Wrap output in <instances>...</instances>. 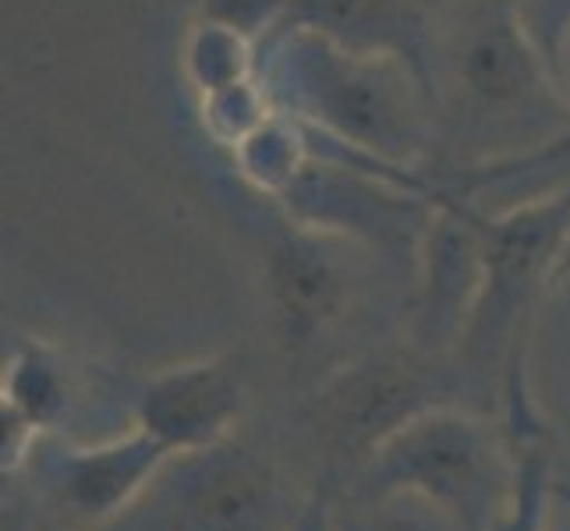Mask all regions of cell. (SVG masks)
<instances>
[{"mask_svg":"<svg viewBox=\"0 0 570 531\" xmlns=\"http://www.w3.org/2000/svg\"><path fill=\"white\" fill-rule=\"evenodd\" d=\"M432 181L535 156L570 135V104L521 0H450L425 50Z\"/></svg>","mask_w":570,"mask_h":531,"instance_id":"cell-1","label":"cell"},{"mask_svg":"<svg viewBox=\"0 0 570 531\" xmlns=\"http://www.w3.org/2000/svg\"><path fill=\"white\" fill-rule=\"evenodd\" d=\"M273 107L383 164L425 170L436 149L425 78L401 57L358 53L308 26H284L259 47Z\"/></svg>","mask_w":570,"mask_h":531,"instance_id":"cell-2","label":"cell"},{"mask_svg":"<svg viewBox=\"0 0 570 531\" xmlns=\"http://www.w3.org/2000/svg\"><path fill=\"white\" fill-rule=\"evenodd\" d=\"M479 209V206H475ZM482 294L464 326L461 347L471 358H493L535 294L553 284L570 230V185L507 209H479Z\"/></svg>","mask_w":570,"mask_h":531,"instance_id":"cell-3","label":"cell"},{"mask_svg":"<svg viewBox=\"0 0 570 531\" xmlns=\"http://www.w3.org/2000/svg\"><path fill=\"white\" fill-rule=\"evenodd\" d=\"M362 255H376L358 242L302 227L284 216L281 238L269 248L266 281L284 337L291 344H312L344 319L355 302Z\"/></svg>","mask_w":570,"mask_h":531,"instance_id":"cell-4","label":"cell"},{"mask_svg":"<svg viewBox=\"0 0 570 531\" xmlns=\"http://www.w3.org/2000/svg\"><path fill=\"white\" fill-rule=\"evenodd\" d=\"M419 308L415 344L436 351L461 344L464 326L482 294V227L479 209L461 195L440 188L436 213L419 248Z\"/></svg>","mask_w":570,"mask_h":531,"instance_id":"cell-5","label":"cell"},{"mask_svg":"<svg viewBox=\"0 0 570 531\" xmlns=\"http://www.w3.org/2000/svg\"><path fill=\"white\" fill-rule=\"evenodd\" d=\"M450 0H291L287 26H308L358 53L401 57L425 78L436 14Z\"/></svg>","mask_w":570,"mask_h":531,"instance_id":"cell-6","label":"cell"},{"mask_svg":"<svg viewBox=\"0 0 570 531\" xmlns=\"http://www.w3.org/2000/svg\"><path fill=\"white\" fill-rule=\"evenodd\" d=\"M401 475L419 479L436 496L471 500L482 489V454H489L485 436L475 422L458 415H422L404 422L393 436Z\"/></svg>","mask_w":570,"mask_h":531,"instance_id":"cell-7","label":"cell"},{"mask_svg":"<svg viewBox=\"0 0 570 531\" xmlns=\"http://www.w3.org/2000/svg\"><path fill=\"white\" fill-rule=\"evenodd\" d=\"M238 401L242 390L230 368L206 362L153 380L142 393V419L160 440L195 443L224 429V422L238 411Z\"/></svg>","mask_w":570,"mask_h":531,"instance_id":"cell-8","label":"cell"},{"mask_svg":"<svg viewBox=\"0 0 570 531\" xmlns=\"http://www.w3.org/2000/svg\"><path fill=\"white\" fill-rule=\"evenodd\" d=\"M178 65L185 82L191 86L195 100L230 89L248 78H259V43L234 32L209 18H191V26L181 36Z\"/></svg>","mask_w":570,"mask_h":531,"instance_id":"cell-9","label":"cell"},{"mask_svg":"<svg viewBox=\"0 0 570 531\" xmlns=\"http://www.w3.org/2000/svg\"><path fill=\"white\" fill-rule=\"evenodd\" d=\"M234 170L242 174V181L252 185L263 199L277 203L281 195L291 188V181L305 170L312 160V142H308V128L302 121H294L291 114H273L269 121L248 135V139L227 153Z\"/></svg>","mask_w":570,"mask_h":531,"instance_id":"cell-10","label":"cell"},{"mask_svg":"<svg viewBox=\"0 0 570 531\" xmlns=\"http://www.w3.org/2000/svg\"><path fill=\"white\" fill-rule=\"evenodd\" d=\"M419 383L411 368L401 365H368L351 368L344 380L333 383L326 393L330 419L344 436H368L372 425H383L404 407L407 397H415Z\"/></svg>","mask_w":570,"mask_h":531,"instance_id":"cell-11","label":"cell"},{"mask_svg":"<svg viewBox=\"0 0 570 531\" xmlns=\"http://www.w3.org/2000/svg\"><path fill=\"white\" fill-rule=\"evenodd\" d=\"M273 114H277V107H273L259 78H248V82H238L199 100V121L206 139L227 153H234L248 135L259 131Z\"/></svg>","mask_w":570,"mask_h":531,"instance_id":"cell-12","label":"cell"},{"mask_svg":"<svg viewBox=\"0 0 570 531\" xmlns=\"http://www.w3.org/2000/svg\"><path fill=\"white\" fill-rule=\"evenodd\" d=\"M287 11L291 0H199V18L242 32L259 47L287 26Z\"/></svg>","mask_w":570,"mask_h":531,"instance_id":"cell-13","label":"cell"},{"mask_svg":"<svg viewBox=\"0 0 570 531\" xmlns=\"http://www.w3.org/2000/svg\"><path fill=\"white\" fill-rule=\"evenodd\" d=\"M524 22L539 39V47L553 61V50L560 43V36L570 29V0H521Z\"/></svg>","mask_w":570,"mask_h":531,"instance_id":"cell-14","label":"cell"},{"mask_svg":"<svg viewBox=\"0 0 570 531\" xmlns=\"http://www.w3.org/2000/svg\"><path fill=\"white\" fill-rule=\"evenodd\" d=\"M535 471H528V479H524V489H521V510H518V518L510 521L507 531H535Z\"/></svg>","mask_w":570,"mask_h":531,"instance_id":"cell-15","label":"cell"},{"mask_svg":"<svg viewBox=\"0 0 570 531\" xmlns=\"http://www.w3.org/2000/svg\"><path fill=\"white\" fill-rule=\"evenodd\" d=\"M553 68H557V78H560V86L567 92V104H570V29L560 36V43L553 50Z\"/></svg>","mask_w":570,"mask_h":531,"instance_id":"cell-16","label":"cell"},{"mask_svg":"<svg viewBox=\"0 0 570 531\" xmlns=\"http://www.w3.org/2000/svg\"><path fill=\"white\" fill-rule=\"evenodd\" d=\"M570 281V230H567V242L560 248V259H557V269H553V284H563Z\"/></svg>","mask_w":570,"mask_h":531,"instance_id":"cell-17","label":"cell"}]
</instances>
